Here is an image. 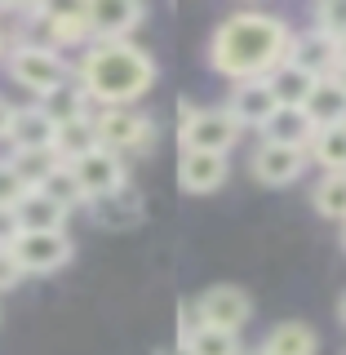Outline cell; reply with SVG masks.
Masks as SVG:
<instances>
[{
	"label": "cell",
	"mask_w": 346,
	"mask_h": 355,
	"mask_svg": "<svg viewBox=\"0 0 346 355\" xmlns=\"http://www.w3.org/2000/svg\"><path fill=\"white\" fill-rule=\"evenodd\" d=\"M306 120L315 129H333V125H346V89L338 80H315V89H311L306 98Z\"/></svg>",
	"instance_id": "20"
},
{
	"label": "cell",
	"mask_w": 346,
	"mask_h": 355,
	"mask_svg": "<svg viewBox=\"0 0 346 355\" xmlns=\"http://www.w3.org/2000/svg\"><path fill=\"white\" fill-rule=\"evenodd\" d=\"M187 355H244L240 347V333L231 329H214V324H200L196 311L182 320V342H178Z\"/></svg>",
	"instance_id": "16"
},
{
	"label": "cell",
	"mask_w": 346,
	"mask_h": 355,
	"mask_svg": "<svg viewBox=\"0 0 346 355\" xmlns=\"http://www.w3.org/2000/svg\"><path fill=\"white\" fill-rule=\"evenodd\" d=\"M266 85H271V94H275L280 107H306L311 89H315V76H306L302 67H293V62H280L266 76Z\"/></svg>",
	"instance_id": "22"
},
{
	"label": "cell",
	"mask_w": 346,
	"mask_h": 355,
	"mask_svg": "<svg viewBox=\"0 0 346 355\" xmlns=\"http://www.w3.org/2000/svg\"><path fill=\"white\" fill-rule=\"evenodd\" d=\"M311 138H315V125L306 120L302 107H275V116L262 125V142H275V147L311 151Z\"/></svg>",
	"instance_id": "17"
},
{
	"label": "cell",
	"mask_w": 346,
	"mask_h": 355,
	"mask_svg": "<svg viewBox=\"0 0 346 355\" xmlns=\"http://www.w3.org/2000/svg\"><path fill=\"white\" fill-rule=\"evenodd\" d=\"M89 40H125L142 22V5L133 0H89Z\"/></svg>",
	"instance_id": "11"
},
{
	"label": "cell",
	"mask_w": 346,
	"mask_h": 355,
	"mask_svg": "<svg viewBox=\"0 0 346 355\" xmlns=\"http://www.w3.org/2000/svg\"><path fill=\"white\" fill-rule=\"evenodd\" d=\"M338 44H342V62H346V40H338Z\"/></svg>",
	"instance_id": "39"
},
{
	"label": "cell",
	"mask_w": 346,
	"mask_h": 355,
	"mask_svg": "<svg viewBox=\"0 0 346 355\" xmlns=\"http://www.w3.org/2000/svg\"><path fill=\"white\" fill-rule=\"evenodd\" d=\"M227 173H231L227 155H214V151H182L178 155V182H182V191H191V196L218 191V187L227 182Z\"/></svg>",
	"instance_id": "13"
},
{
	"label": "cell",
	"mask_w": 346,
	"mask_h": 355,
	"mask_svg": "<svg viewBox=\"0 0 346 355\" xmlns=\"http://www.w3.org/2000/svg\"><path fill=\"white\" fill-rule=\"evenodd\" d=\"M36 191H44V196L53 200V205H62L67 214H71L76 205H85V191H80V182H76V173L67 169V164H62V169L53 173V178H49L44 187H36Z\"/></svg>",
	"instance_id": "28"
},
{
	"label": "cell",
	"mask_w": 346,
	"mask_h": 355,
	"mask_svg": "<svg viewBox=\"0 0 346 355\" xmlns=\"http://www.w3.org/2000/svg\"><path fill=\"white\" fill-rule=\"evenodd\" d=\"M76 85L98 107H129L155 85V62L129 40H94L76 62Z\"/></svg>",
	"instance_id": "2"
},
{
	"label": "cell",
	"mask_w": 346,
	"mask_h": 355,
	"mask_svg": "<svg viewBox=\"0 0 346 355\" xmlns=\"http://www.w3.org/2000/svg\"><path fill=\"white\" fill-rule=\"evenodd\" d=\"M249 315H253V302H249V293L236 288V284H214V288H205V293L196 297V320L200 324L240 333L244 324H249Z\"/></svg>",
	"instance_id": "7"
},
{
	"label": "cell",
	"mask_w": 346,
	"mask_h": 355,
	"mask_svg": "<svg viewBox=\"0 0 346 355\" xmlns=\"http://www.w3.org/2000/svg\"><path fill=\"white\" fill-rule=\"evenodd\" d=\"M53 151H58L62 164H76V160H85L89 151H98V125H94V116H80V120H67V125H58Z\"/></svg>",
	"instance_id": "21"
},
{
	"label": "cell",
	"mask_w": 346,
	"mask_h": 355,
	"mask_svg": "<svg viewBox=\"0 0 346 355\" xmlns=\"http://www.w3.org/2000/svg\"><path fill=\"white\" fill-rule=\"evenodd\" d=\"M244 355H271V351H266V347H253V351H244Z\"/></svg>",
	"instance_id": "36"
},
{
	"label": "cell",
	"mask_w": 346,
	"mask_h": 355,
	"mask_svg": "<svg viewBox=\"0 0 346 355\" xmlns=\"http://www.w3.org/2000/svg\"><path fill=\"white\" fill-rule=\"evenodd\" d=\"M240 133H244L240 120L231 116L227 107H196V103H187L182 120H178V142H182V151L227 155L240 142Z\"/></svg>",
	"instance_id": "4"
},
{
	"label": "cell",
	"mask_w": 346,
	"mask_h": 355,
	"mask_svg": "<svg viewBox=\"0 0 346 355\" xmlns=\"http://www.w3.org/2000/svg\"><path fill=\"white\" fill-rule=\"evenodd\" d=\"M58 138V125L44 116V107H18L14 111V125H9V151H40V147H53Z\"/></svg>",
	"instance_id": "15"
},
{
	"label": "cell",
	"mask_w": 346,
	"mask_h": 355,
	"mask_svg": "<svg viewBox=\"0 0 346 355\" xmlns=\"http://www.w3.org/2000/svg\"><path fill=\"white\" fill-rule=\"evenodd\" d=\"M18 280H22V266L14 258V249H0V293H5V288H14Z\"/></svg>",
	"instance_id": "31"
},
{
	"label": "cell",
	"mask_w": 346,
	"mask_h": 355,
	"mask_svg": "<svg viewBox=\"0 0 346 355\" xmlns=\"http://www.w3.org/2000/svg\"><path fill=\"white\" fill-rule=\"evenodd\" d=\"M288 62L302 67L306 76H315V80H333L342 67V44L325 36L320 27L311 31H293V44H288Z\"/></svg>",
	"instance_id": "8"
},
{
	"label": "cell",
	"mask_w": 346,
	"mask_h": 355,
	"mask_svg": "<svg viewBox=\"0 0 346 355\" xmlns=\"http://www.w3.org/2000/svg\"><path fill=\"white\" fill-rule=\"evenodd\" d=\"M89 209H94V222L107 227V231H129V227L142 222V196L133 191L129 182L116 187V191H107V196H98V200H89Z\"/></svg>",
	"instance_id": "14"
},
{
	"label": "cell",
	"mask_w": 346,
	"mask_h": 355,
	"mask_svg": "<svg viewBox=\"0 0 346 355\" xmlns=\"http://www.w3.org/2000/svg\"><path fill=\"white\" fill-rule=\"evenodd\" d=\"M262 347L271 355H315V333H311L302 320H284V324H275L266 333Z\"/></svg>",
	"instance_id": "25"
},
{
	"label": "cell",
	"mask_w": 346,
	"mask_h": 355,
	"mask_svg": "<svg viewBox=\"0 0 346 355\" xmlns=\"http://www.w3.org/2000/svg\"><path fill=\"white\" fill-rule=\"evenodd\" d=\"M311 155L297 151V147H275V142H262L258 151H253V178H258L262 187H288L297 182V178L306 173Z\"/></svg>",
	"instance_id": "10"
},
{
	"label": "cell",
	"mask_w": 346,
	"mask_h": 355,
	"mask_svg": "<svg viewBox=\"0 0 346 355\" xmlns=\"http://www.w3.org/2000/svg\"><path fill=\"white\" fill-rule=\"evenodd\" d=\"M293 27L262 9H240L209 36V62L218 76L236 80H266L280 62H288Z\"/></svg>",
	"instance_id": "1"
},
{
	"label": "cell",
	"mask_w": 346,
	"mask_h": 355,
	"mask_svg": "<svg viewBox=\"0 0 346 355\" xmlns=\"http://www.w3.org/2000/svg\"><path fill=\"white\" fill-rule=\"evenodd\" d=\"M333 80H338V85H342V89H346V62H342V67H338V76H333Z\"/></svg>",
	"instance_id": "34"
},
{
	"label": "cell",
	"mask_w": 346,
	"mask_h": 355,
	"mask_svg": "<svg viewBox=\"0 0 346 355\" xmlns=\"http://www.w3.org/2000/svg\"><path fill=\"white\" fill-rule=\"evenodd\" d=\"M94 125H98V147L116 151V155L151 151V142H155L151 116H142V111H133V107H107V111L94 116Z\"/></svg>",
	"instance_id": "5"
},
{
	"label": "cell",
	"mask_w": 346,
	"mask_h": 355,
	"mask_svg": "<svg viewBox=\"0 0 346 355\" xmlns=\"http://www.w3.org/2000/svg\"><path fill=\"white\" fill-rule=\"evenodd\" d=\"M338 315H342V324H346V297H342V302H338Z\"/></svg>",
	"instance_id": "35"
},
{
	"label": "cell",
	"mask_w": 346,
	"mask_h": 355,
	"mask_svg": "<svg viewBox=\"0 0 346 355\" xmlns=\"http://www.w3.org/2000/svg\"><path fill=\"white\" fill-rule=\"evenodd\" d=\"M40 22L49 31V44L62 53V44H85L89 40V14L85 5H44Z\"/></svg>",
	"instance_id": "18"
},
{
	"label": "cell",
	"mask_w": 346,
	"mask_h": 355,
	"mask_svg": "<svg viewBox=\"0 0 346 355\" xmlns=\"http://www.w3.org/2000/svg\"><path fill=\"white\" fill-rule=\"evenodd\" d=\"M14 258L22 275H53L71 262V236L67 231H22L14 240Z\"/></svg>",
	"instance_id": "6"
},
{
	"label": "cell",
	"mask_w": 346,
	"mask_h": 355,
	"mask_svg": "<svg viewBox=\"0 0 346 355\" xmlns=\"http://www.w3.org/2000/svg\"><path fill=\"white\" fill-rule=\"evenodd\" d=\"M18 236H22V227H18L14 209H0V249H14Z\"/></svg>",
	"instance_id": "32"
},
{
	"label": "cell",
	"mask_w": 346,
	"mask_h": 355,
	"mask_svg": "<svg viewBox=\"0 0 346 355\" xmlns=\"http://www.w3.org/2000/svg\"><path fill=\"white\" fill-rule=\"evenodd\" d=\"M27 191H31V187L14 173V164L0 160V209H18V200L27 196Z\"/></svg>",
	"instance_id": "30"
},
{
	"label": "cell",
	"mask_w": 346,
	"mask_h": 355,
	"mask_svg": "<svg viewBox=\"0 0 346 355\" xmlns=\"http://www.w3.org/2000/svg\"><path fill=\"white\" fill-rule=\"evenodd\" d=\"M14 103H9V98H0V138H9V125H14Z\"/></svg>",
	"instance_id": "33"
},
{
	"label": "cell",
	"mask_w": 346,
	"mask_h": 355,
	"mask_svg": "<svg viewBox=\"0 0 346 355\" xmlns=\"http://www.w3.org/2000/svg\"><path fill=\"white\" fill-rule=\"evenodd\" d=\"M9 164H14V173H18L27 187H44L53 173L62 169V160H58V151H53V147H40V151H9Z\"/></svg>",
	"instance_id": "23"
},
{
	"label": "cell",
	"mask_w": 346,
	"mask_h": 355,
	"mask_svg": "<svg viewBox=\"0 0 346 355\" xmlns=\"http://www.w3.org/2000/svg\"><path fill=\"white\" fill-rule=\"evenodd\" d=\"M67 169L76 173V182H80V191H85V205L89 200H98V196H107V191H116V187H125V160H120L116 151H89L85 160H76V164H67Z\"/></svg>",
	"instance_id": "9"
},
{
	"label": "cell",
	"mask_w": 346,
	"mask_h": 355,
	"mask_svg": "<svg viewBox=\"0 0 346 355\" xmlns=\"http://www.w3.org/2000/svg\"><path fill=\"white\" fill-rule=\"evenodd\" d=\"M275 94L266 80H236L231 85V98H227V111L240 120V129H262L266 120L275 116Z\"/></svg>",
	"instance_id": "12"
},
{
	"label": "cell",
	"mask_w": 346,
	"mask_h": 355,
	"mask_svg": "<svg viewBox=\"0 0 346 355\" xmlns=\"http://www.w3.org/2000/svg\"><path fill=\"white\" fill-rule=\"evenodd\" d=\"M342 240H346V222H342Z\"/></svg>",
	"instance_id": "40"
},
{
	"label": "cell",
	"mask_w": 346,
	"mask_h": 355,
	"mask_svg": "<svg viewBox=\"0 0 346 355\" xmlns=\"http://www.w3.org/2000/svg\"><path fill=\"white\" fill-rule=\"evenodd\" d=\"M40 107H44V116L53 120V125H67V120H80V116H89V98H85V89L80 85H71L67 80L62 89H53V94H44L40 98Z\"/></svg>",
	"instance_id": "26"
},
{
	"label": "cell",
	"mask_w": 346,
	"mask_h": 355,
	"mask_svg": "<svg viewBox=\"0 0 346 355\" xmlns=\"http://www.w3.org/2000/svg\"><path fill=\"white\" fill-rule=\"evenodd\" d=\"M9 76H14V85H22L31 98H44V94H53V89H62L67 80H71V67H67V58L53 44H44V40H22L9 49Z\"/></svg>",
	"instance_id": "3"
},
{
	"label": "cell",
	"mask_w": 346,
	"mask_h": 355,
	"mask_svg": "<svg viewBox=\"0 0 346 355\" xmlns=\"http://www.w3.org/2000/svg\"><path fill=\"white\" fill-rule=\"evenodd\" d=\"M160 355H187V351H182V347H178V351H160Z\"/></svg>",
	"instance_id": "38"
},
{
	"label": "cell",
	"mask_w": 346,
	"mask_h": 355,
	"mask_svg": "<svg viewBox=\"0 0 346 355\" xmlns=\"http://www.w3.org/2000/svg\"><path fill=\"white\" fill-rule=\"evenodd\" d=\"M14 218H18L22 231H67V209L53 205V200L44 196V191H36V187L18 200Z\"/></svg>",
	"instance_id": "19"
},
{
	"label": "cell",
	"mask_w": 346,
	"mask_h": 355,
	"mask_svg": "<svg viewBox=\"0 0 346 355\" xmlns=\"http://www.w3.org/2000/svg\"><path fill=\"white\" fill-rule=\"evenodd\" d=\"M311 160L320 164L325 173H346V125H333V129H315L311 138Z\"/></svg>",
	"instance_id": "24"
},
{
	"label": "cell",
	"mask_w": 346,
	"mask_h": 355,
	"mask_svg": "<svg viewBox=\"0 0 346 355\" xmlns=\"http://www.w3.org/2000/svg\"><path fill=\"white\" fill-rule=\"evenodd\" d=\"M315 214L346 222V173H325L315 187Z\"/></svg>",
	"instance_id": "27"
},
{
	"label": "cell",
	"mask_w": 346,
	"mask_h": 355,
	"mask_svg": "<svg viewBox=\"0 0 346 355\" xmlns=\"http://www.w3.org/2000/svg\"><path fill=\"white\" fill-rule=\"evenodd\" d=\"M315 27L333 40H346V0H329L315 9Z\"/></svg>",
	"instance_id": "29"
},
{
	"label": "cell",
	"mask_w": 346,
	"mask_h": 355,
	"mask_svg": "<svg viewBox=\"0 0 346 355\" xmlns=\"http://www.w3.org/2000/svg\"><path fill=\"white\" fill-rule=\"evenodd\" d=\"M0 58H5V27H0Z\"/></svg>",
	"instance_id": "37"
}]
</instances>
